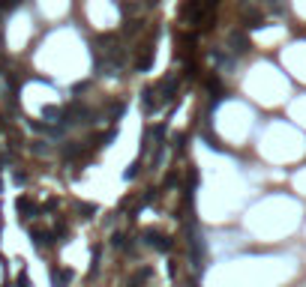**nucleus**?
I'll use <instances>...</instances> for the list:
<instances>
[{
    "instance_id": "obj_4",
    "label": "nucleus",
    "mask_w": 306,
    "mask_h": 287,
    "mask_svg": "<svg viewBox=\"0 0 306 287\" xmlns=\"http://www.w3.org/2000/svg\"><path fill=\"white\" fill-rule=\"evenodd\" d=\"M210 60L219 66L222 72H231V69L237 66V57H234V54H231L228 48H225V51H222V48H213V51H210Z\"/></svg>"
},
{
    "instance_id": "obj_12",
    "label": "nucleus",
    "mask_w": 306,
    "mask_h": 287,
    "mask_svg": "<svg viewBox=\"0 0 306 287\" xmlns=\"http://www.w3.org/2000/svg\"><path fill=\"white\" fill-rule=\"evenodd\" d=\"M111 245H114V249H126V245H129V236H126V233H114V236H111Z\"/></svg>"
},
{
    "instance_id": "obj_7",
    "label": "nucleus",
    "mask_w": 306,
    "mask_h": 287,
    "mask_svg": "<svg viewBox=\"0 0 306 287\" xmlns=\"http://www.w3.org/2000/svg\"><path fill=\"white\" fill-rule=\"evenodd\" d=\"M159 99H162V102H168V99H174V93H177V78H165V81H162V84H159Z\"/></svg>"
},
{
    "instance_id": "obj_1",
    "label": "nucleus",
    "mask_w": 306,
    "mask_h": 287,
    "mask_svg": "<svg viewBox=\"0 0 306 287\" xmlns=\"http://www.w3.org/2000/svg\"><path fill=\"white\" fill-rule=\"evenodd\" d=\"M225 48H228L234 57L246 54V51L252 48V42H249V33H246V30H231L228 36H225Z\"/></svg>"
},
{
    "instance_id": "obj_6",
    "label": "nucleus",
    "mask_w": 306,
    "mask_h": 287,
    "mask_svg": "<svg viewBox=\"0 0 306 287\" xmlns=\"http://www.w3.org/2000/svg\"><path fill=\"white\" fill-rule=\"evenodd\" d=\"M18 213H21V219H33L39 210H36V203L30 197H18Z\"/></svg>"
},
{
    "instance_id": "obj_10",
    "label": "nucleus",
    "mask_w": 306,
    "mask_h": 287,
    "mask_svg": "<svg viewBox=\"0 0 306 287\" xmlns=\"http://www.w3.org/2000/svg\"><path fill=\"white\" fill-rule=\"evenodd\" d=\"M153 57H156V51H153V45H150L147 54H144V60H138V72H147V69L153 66Z\"/></svg>"
},
{
    "instance_id": "obj_11",
    "label": "nucleus",
    "mask_w": 306,
    "mask_h": 287,
    "mask_svg": "<svg viewBox=\"0 0 306 287\" xmlns=\"http://www.w3.org/2000/svg\"><path fill=\"white\" fill-rule=\"evenodd\" d=\"M33 242L36 245H48V242H54V236L48 230H33Z\"/></svg>"
},
{
    "instance_id": "obj_14",
    "label": "nucleus",
    "mask_w": 306,
    "mask_h": 287,
    "mask_svg": "<svg viewBox=\"0 0 306 287\" xmlns=\"http://www.w3.org/2000/svg\"><path fill=\"white\" fill-rule=\"evenodd\" d=\"M15 287H30V278H27V275H24V272H21V275H18V278H15Z\"/></svg>"
},
{
    "instance_id": "obj_9",
    "label": "nucleus",
    "mask_w": 306,
    "mask_h": 287,
    "mask_svg": "<svg viewBox=\"0 0 306 287\" xmlns=\"http://www.w3.org/2000/svg\"><path fill=\"white\" fill-rule=\"evenodd\" d=\"M51 281H54V287H66L72 281V272L69 269H54L51 272Z\"/></svg>"
},
{
    "instance_id": "obj_15",
    "label": "nucleus",
    "mask_w": 306,
    "mask_h": 287,
    "mask_svg": "<svg viewBox=\"0 0 306 287\" xmlns=\"http://www.w3.org/2000/svg\"><path fill=\"white\" fill-rule=\"evenodd\" d=\"M81 213H84V219H90V213H96V207H90V203H81Z\"/></svg>"
},
{
    "instance_id": "obj_3",
    "label": "nucleus",
    "mask_w": 306,
    "mask_h": 287,
    "mask_svg": "<svg viewBox=\"0 0 306 287\" xmlns=\"http://www.w3.org/2000/svg\"><path fill=\"white\" fill-rule=\"evenodd\" d=\"M141 236H144V242H147V245H153V249H159V252H168V249H171V236H165L162 230L147 227Z\"/></svg>"
},
{
    "instance_id": "obj_5",
    "label": "nucleus",
    "mask_w": 306,
    "mask_h": 287,
    "mask_svg": "<svg viewBox=\"0 0 306 287\" xmlns=\"http://www.w3.org/2000/svg\"><path fill=\"white\" fill-rule=\"evenodd\" d=\"M42 117H45V123H60L63 126V108H57V105H45Z\"/></svg>"
},
{
    "instance_id": "obj_8",
    "label": "nucleus",
    "mask_w": 306,
    "mask_h": 287,
    "mask_svg": "<svg viewBox=\"0 0 306 287\" xmlns=\"http://www.w3.org/2000/svg\"><path fill=\"white\" fill-rule=\"evenodd\" d=\"M141 105H144V114H153V111H156V90H153V87H147V90L141 93Z\"/></svg>"
},
{
    "instance_id": "obj_2",
    "label": "nucleus",
    "mask_w": 306,
    "mask_h": 287,
    "mask_svg": "<svg viewBox=\"0 0 306 287\" xmlns=\"http://www.w3.org/2000/svg\"><path fill=\"white\" fill-rule=\"evenodd\" d=\"M186 233H189V252H192V266H195V272H201V269H204V239H201V233H198L195 227H189Z\"/></svg>"
},
{
    "instance_id": "obj_13",
    "label": "nucleus",
    "mask_w": 306,
    "mask_h": 287,
    "mask_svg": "<svg viewBox=\"0 0 306 287\" xmlns=\"http://www.w3.org/2000/svg\"><path fill=\"white\" fill-rule=\"evenodd\" d=\"M18 6V0H0V12H12Z\"/></svg>"
}]
</instances>
